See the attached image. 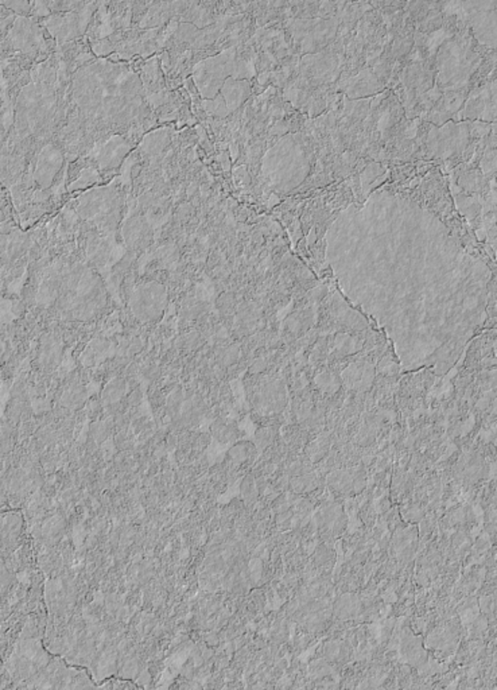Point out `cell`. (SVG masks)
I'll return each instance as SVG.
<instances>
[{
	"label": "cell",
	"mask_w": 497,
	"mask_h": 690,
	"mask_svg": "<svg viewBox=\"0 0 497 690\" xmlns=\"http://www.w3.org/2000/svg\"><path fill=\"white\" fill-rule=\"evenodd\" d=\"M123 390H124L123 383H120V382H112V384H110V386L106 387L105 392H104V398H105V401L108 402L116 401V399L121 395Z\"/></svg>",
	"instance_id": "cell-1"
}]
</instances>
